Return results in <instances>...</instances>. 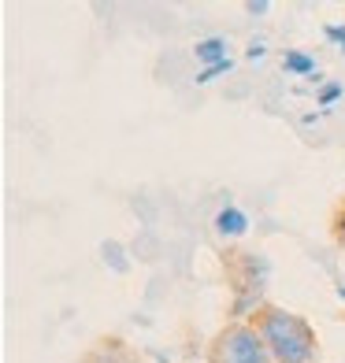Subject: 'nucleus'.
<instances>
[{
    "mask_svg": "<svg viewBox=\"0 0 345 363\" xmlns=\"http://www.w3.org/2000/svg\"><path fill=\"white\" fill-rule=\"evenodd\" d=\"M253 326L264 337L275 363H312L316 359V330L301 315H293V311L275 308V304H260L253 311Z\"/></svg>",
    "mask_w": 345,
    "mask_h": 363,
    "instance_id": "1",
    "label": "nucleus"
},
{
    "mask_svg": "<svg viewBox=\"0 0 345 363\" xmlns=\"http://www.w3.org/2000/svg\"><path fill=\"white\" fill-rule=\"evenodd\" d=\"M208 363H275V356L268 352L253 323H230L212 341Z\"/></svg>",
    "mask_w": 345,
    "mask_h": 363,
    "instance_id": "2",
    "label": "nucleus"
},
{
    "mask_svg": "<svg viewBox=\"0 0 345 363\" xmlns=\"http://www.w3.org/2000/svg\"><path fill=\"white\" fill-rule=\"evenodd\" d=\"M193 52H197V60H201V63L216 67V63L226 60V41H223V38H204V41H197Z\"/></svg>",
    "mask_w": 345,
    "mask_h": 363,
    "instance_id": "3",
    "label": "nucleus"
},
{
    "mask_svg": "<svg viewBox=\"0 0 345 363\" xmlns=\"http://www.w3.org/2000/svg\"><path fill=\"white\" fill-rule=\"evenodd\" d=\"M216 226H219V234H230V238H234V234H241V230L249 226V223H245V216H241L238 208H226V211H219V216H216Z\"/></svg>",
    "mask_w": 345,
    "mask_h": 363,
    "instance_id": "4",
    "label": "nucleus"
},
{
    "mask_svg": "<svg viewBox=\"0 0 345 363\" xmlns=\"http://www.w3.org/2000/svg\"><path fill=\"white\" fill-rule=\"evenodd\" d=\"M283 67H286L290 74H312V71H316V60L305 56V52H286Z\"/></svg>",
    "mask_w": 345,
    "mask_h": 363,
    "instance_id": "5",
    "label": "nucleus"
},
{
    "mask_svg": "<svg viewBox=\"0 0 345 363\" xmlns=\"http://www.w3.org/2000/svg\"><path fill=\"white\" fill-rule=\"evenodd\" d=\"M331 234H334V241H338V249H345V204L334 211V226H331Z\"/></svg>",
    "mask_w": 345,
    "mask_h": 363,
    "instance_id": "6",
    "label": "nucleus"
},
{
    "mask_svg": "<svg viewBox=\"0 0 345 363\" xmlns=\"http://www.w3.org/2000/svg\"><path fill=\"white\" fill-rule=\"evenodd\" d=\"M226 71H230V60L216 63V67H204L201 74H197V82H212V78H219V74H226Z\"/></svg>",
    "mask_w": 345,
    "mask_h": 363,
    "instance_id": "7",
    "label": "nucleus"
},
{
    "mask_svg": "<svg viewBox=\"0 0 345 363\" xmlns=\"http://www.w3.org/2000/svg\"><path fill=\"white\" fill-rule=\"evenodd\" d=\"M323 34H327V41H331V45H338L341 52H345V26H327Z\"/></svg>",
    "mask_w": 345,
    "mask_h": 363,
    "instance_id": "8",
    "label": "nucleus"
},
{
    "mask_svg": "<svg viewBox=\"0 0 345 363\" xmlns=\"http://www.w3.org/2000/svg\"><path fill=\"white\" fill-rule=\"evenodd\" d=\"M338 96H341V86H323V89H319V104L327 108V104H334Z\"/></svg>",
    "mask_w": 345,
    "mask_h": 363,
    "instance_id": "9",
    "label": "nucleus"
},
{
    "mask_svg": "<svg viewBox=\"0 0 345 363\" xmlns=\"http://www.w3.org/2000/svg\"><path fill=\"white\" fill-rule=\"evenodd\" d=\"M271 4H268V0H249V4H245V11H249V15H264Z\"/></svg>",
    "mask_w": 345,
    "mask_h": 363,
    "instance_id": "10",
    "label": "nucleus"
},
{
    "mask_svg": "<svg viewBox=\"0 0 345 363\" xmlns=\"http://www.w3.org/2000/svg\"><path fill=\"white\" fill-rule=\"evenodd\" d=\"M260 56H264V45L253 41V45H249V60H260Z\"/></svg>",
    "mask_w": 345,
    "mask_h": 363,
    "instance_id": "11",
    "label": "nucleus"
}]
</instances>
